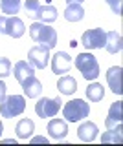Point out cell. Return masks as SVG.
Here are the masks:
<instances>
[{
	"label": "cell",
	"instance_id": "obj_25",
	"mask_svg": "<svg viewBox=\"0 0 123 146\" xmlns=\"http://www.w3.org/2000/svg\"><path fill=\"white\" fill-rule=\"evenodd\" d=\"M11 73V60L7 57H0V77H7Z\"/></svg>",
	"mask_w": 123,
	"mask_h": 146
},
{
	"label": "cell",
	"instance_id": "obj_26",
	"mask_svg": "<svg viewBox=\"0 0 123 146\" xmlns=\"http://www.w3.org/2000/svg\"><path fill=\"white\" fill-rule=\"evenodd\" d=\"M107 4L110 6L114 15H121V4H123V0H107Z\"/></svg>",
	"mask_w": 123,
	"mask_h": 146
},
{
	"label": "cell",
	"instance_id": "obj_15",
	"mask_svg": "<svg viewBox=\"0 0 123 146\" xmlns=\"http://www.w3.org/2000/svg\"><path fill=\"white\" fill-rule=\"evenodd\" d=\"M13 75H15V79L19 82H22V80L28 79V77L35 75V68L26 60H19L15 64V68H13Z\"/></svg>",
	"mask_w": 123,
	"mask_h": 146
},
{
	"label": "cell",
	"instance_id": "obj_7",
	"mask_svg": "<svg viewBox=\"0 0 123 146\" xmlns=\"http://www.w3.org/2000/svg\"><path fill=\"white\" fill-rule=\"evenodd\" d=\"M48 60H50V48L44 44H37L28 51V62L35 70H44L48 66Z\"/></svg>",
	"mask_w": 123,
	"mask_h": 146
},
{
	"label": "cell",
	"instance_id": "obj_12",
	"mask_svg": "<svg viewBox=\"0 0 123 146\" xmlns=\"http://www.w3.org/2000/svg\"><path fill=\"white\" fill-rule=\"evenodd\" d=\"M121 66H112L110 70L107 71V82L110 86V90L114 91L116 95H121L123 93V88H121Z\"/></svg>",
	"mask_w": 123,
	"mask_h": 146
},
{
	"label": "cell",
	"instance_id": "obj_9",
	"mask_svg": "<svg viewBox=\"0 0 123 146\" xmlns=\"http://www.w3.org/2000/svg\"><path fill=\"white\" fill-rule=\"evenodd\" d=\"M72 68V57L65 51H57L52 57V70L55 75H63V73H68Z\"/></svg>",
	"mask_w": 123,
	"mask_h": 146
},
{
	"label": "cell",
	"instance_id": "obj_28",
	"mask_svg": "<svg viewBox=\"0 0 123 146\" xmlns=\"http://www.w3.org/2000/svg\"><path fill=\"white\" fill-rule=\"evenodd\" d=\"M31 143H35V144H40V143H42V144H48V139H46V137H33V139H31Z\"/></svg>",
	"mask_w": 123,
	"mask_h": 146
},
{
	"label": "cell",
	"instance_id": "obj_23",
	"mask_svg": "<svg viewBox=\"0 0 123 146\" xmlns=\"http://www.w3.org/2000/svg\"><path fill=\"white\" fill-rule=\"evenodd\" d=\"M0 9L4 15L15 17L20 11V0H0Z\"/></svg>",
	"mask_w": 123,
	"mask_h": 146
},
{
	"label": "cell",
	"instance_id": "obj_27",
	"mask_svg": "<svg viewBox=\"0 0 123 146\" xmlns=\"http://www.w3.org/2000/svg\"><path fill=\"white\" fill-rule=\"evenodd\" d=\"M6 99V82H2L0 80V102Z\"/></svg>",
	"mask_w": 123,
	"mask_h": 146
},
{
	"label": "cell",
	"instance_id": "obj_24",
	"mask_svg": "<svg viewBox=\"0 0 123 146\" xmlns=\"http://www.w3.org/2000/svg\"><path fill=\"white\" fill-rule=\"evenodd\" d=\"M39 7H40V2H39V0H26V4H24V9H26V13H28L30 18H35Z\"/></svg>",
	"mask_w": 123,
	"mask_h": 146
},
{
	"label": "cell",
	"instance_id": "obj_21",
	"mask_svg": "<svg viewBox=\"0 0 123 146\" xmlns=\"http://www.w3.org/2000/svg\"><path fill=\"white\" fill-rule=\"evenodd\" d=\"M121 131H123V126L121 124H118L116 128H108V131H105V133L101 135V143H114V144H120L123 143V135H121Z\"/></svg>",
	"mask_w": 123,
	"mask_h": 146
},
{
	"label": "cell",
	"instance_id": "obj_16",
	"mask_svg": "<svg viewBox=\"0 0 123 146\" xmlns=\"http://www.w3.org/2000/svg\"><path fill=\"white\" fill-rule=\"evenodd\" d=\"M123 48V38H121V33H118V31H110V33H107V40H105V49H107L108 53H120Z\"/></svg>",
	"mask_w": 123,
	"mask_h": 146
},
{
	"label": "cell",
	"instance_id": "obj_31",
	"mask_svg": "<svg viewBox=\"0 0 123 146\" xmlns=\"http://www.w3.org/2000/svg\"><path fill=\"white\" fill-rule=\"evenodd\" d=\"M2 131H4V126H2V122H0V137H2Z\"/></svg>",
	"mask_w": 123,
	"mask_h": 146
},
{
	"label": "cell",
	"instance_id": "obj_8",
	"mask_svg": "<svg viewBox=\"0 0 123 146\" xmlns=\"http://www.w3.org/2000/svg\"><path fill=\"white\" fill-rule=\"evenodd\" d=\"M61 108H63V100L59 99V97H55V99L42 97V99H39L37 104H35V111H37V115L42 117V119L57 115V111Z\"/></svg>",
	"mask_w": 123,
	"mask_h": 146
},
{
	"label": "cell",
	"instance_id": "obj_5",
	"mask_svg": "<svg viewBox=\"0 0 123 146\" xmlns=\"http://www.w3.org/2000/svg\"><path fill=\"white\" fill-rule=\"evenodd\" d=\"M26 31L24 22L19 17H0V33L13 36V38H20Z\"/></svg>",
	"mask_w": 123,
	"mask_h": 146
},
{
	"label": "cell",
	"instance_id": "obj_10",
	"mask_svg": "<svg viewBox=\"0 0 123 146\" xmlns=\"http://www.w3.org/2000/svg\"><path fill=\"white\" fill-rule=\"evenodd\" d=\"M20 86H22L24 93L28 95L30 99H37L39 95L42 93V82H40L35 75H31V77H28L26 80H22Z\"/></svg>",
	"mask_w": 123,
	"mask_h": 146
},
{
	"label": "cell",
	"instance_id": "obj_4",
	"mask_svg": "<svg viewBox=\"0 0 123 146\" xmlns=\"http://www.w3.org/2000/svg\"><path fill=\"white\" fill-rule=\"evenodd\" d=\"M24 110H26V99L22 95H9L0 102V113L6 119L20 115Z\"/></svg>",
	"mask_w": 123,
	"mask_h": 146
},
{
	"label": "cell",
	"instance_id": "obj_22",
	"mask_svg": "<svg viewBox=\"0 0 123 146\" xmlns=\"http://www.w3.org/2000/svg\"><path fill=\"white\" fill-rule=\"evenodd\" d=\"M105 95V88L99 82H92L90 86H86V99L92 100V102H99Z\"/></svg>",
	"mask_w": 123,
	"mask_h": 146
},
{
	"label": "cell",
	"instance_id": "obj_13",
	"mask_svg": "<svg viewBox=\"0 0 123 146\" xmlns=\"http://www.w3.org/2000/svg\"><path fill=\"white\" fill-rule=\"evenodd\" d=\"M123 121V115H121V100L118 102H112L110 108H108V117L105 119V126L108 128H116L118 124H121Z\"/></svg>",
	"mask_w": 123,
	"mask_h": 146
},
{
	"label": "cell",
	"instance_id": "obj_11",
	"mask_svg": "<svg viewBox=\"0 0 123 146\" xmlns=\"http://www.w3.org/2000/svg\"><path fill=\"white\" fill-rule=\"evenodd\" d=\"M48 133L52 139H65L66 133H68V124L65 119H52V121L48 122Z\"/></svg>",
	"mask_w": 123,
	"mask_h": 146
},
{
	"label": "cell",
	"instance_id": "obj_20",
	"mask_svg": "<svg viewBox=\"0 0 123 146\" xmlns=\"http://www.w3.org/2000/svg\"><path fill=\"white\" fill-rule=\"evenodd\" d=\"M57 90L61 91L63 95H72V93H75V90H77V80L74 79V77H61L57 82Z\"/></svg>",
	"mask_w": 123,
	"mask_h": 146
},
{
	"label": "cell",
	"instance_id": "obj_19",
	"mask_svg": "<svg viewBox=\"0 0 123 146\" xmlns=\"http://www.w3.org/2000/svg\"><path fill=\"white\" fill-rule=\"evenodd\" d=\"M65 18L68 22H79V20H83L85 18V9L81 4H68L66 6V11H65Z\"/></svg>",
	"mask_w": 123,
	"mask_h": 146
},
{
	"label": "cell",
	"instance_id": "obj_17",
	"mask_svg": "<svg viewBox=\"0 0 123 146\" xmlns=\"http://www.w3.org/2000/svg\"><path fill=\"white\" fill-rule=\"evenodd\" d=\"M57 17H59V13H57V7H53V6H40L39 7V11H37V15H35V18H37L39 22H42V24H50V22H55L57 20Z\"/></svg>",
	"mask_w": 123,
	"mask_h": 146
},
{
	"label": "cell",
	"instance_id": "obj_6",
	"mask_svg": "<svg viewBox=\"0 0 123 146\" xmlns=\"http://www.w3.org/2000/svg\"><path fill=\"white\" fill-rule=\"evenodd\" d=\"M105 40H107V31L101 29V27L88 29L81 36V44L86 49H101V48H105Z\"/></svg>",
	"mask_w": 123,
	"mask_h": 146
},
{
	"label": "cell",
	"instance_id": "obj_18",
	"mask_svg": "<svg viewBox=\"0 0 123 146\" xmlns=\"http://www.w3.org/2000/svg\"><path fill=\"white\" fill-rule=\"evenodd\" d=\"M17 137L19 139H30V135L35 131V122L31 121V119H20L19 122H17Z\"/></svg>",
	"mask_w": 123,
	"mask_h": 146
},
{
	"label": "cell",
	"instance_id": "obj_2",
	"mask_svg": "<svg viewBox=\"0 0 123 146\" xmlns=\"http://www.w3.org/2000/svg\"><path fill=\"white\" fill-rule=\"evenodd\" d=\"M75 68L81 71V75L86 80H95L99 75V64L97 58L92 53H81L75 57Z\"/></svg>",
	"mask_w": 123,
	"mask_h": 146
},
{
	"label": "cell",
	"instance_id": "obj_14",
	"mask_svg": "<svg viewBox=\"0 0 123 146\" xmlns=\"http://www.w3.org/2000/svg\"><path fill=\"white\" fill-rule=\"evenodd\" d=\"M97 133H99V128L90 121L83 122V124L79 126V130H77V135H79V139L83 141V143H92L95 137H97Z\"/></svg>",
	"mask_w": 123,
	"mask_h": 146
},
{
	"label": "cell",
	"instance_id": "obj_3",
	"mask_svg": "<svg viewBox=\"0 0 123 146\" xmlns=\"http://www.w3.org/2000/svg\"><path fill=\"white\" fill-rule=\"evenodd\" d=\"M88 113H90V106L83 99H72L70 102H66L65 108H63L65 121H68V122H77V121H81V119L88 117Z\"/></svg>",
	"mask_w": 123,
	"mask_h": 146
},
{
	"label": "cell",
	"instance_id": "obj_30",
	"mask_svg": "<svg viewBox=\"0 0 123 146\" xmlns=\"http://www.w3.org/2000/svg\"><path fill=\"white\" fill-rule=\"evenodd\" d=\"M74 2H77V4H81L83 0H66V4H74Z\"/></svg>",
	"mask_w": 123,
	"mask_h": 146
},
{
	"label": "cell",
	"instance_id": "obj_29",
	"mask_svg": "<svg viewBox=\"0 0 123 146\" xmlns=\"http://www.w3.org/2000/svg\"><path fill=\"white\" fill-rule=\"evenodd\" d=\"M2 143H6V144H15V143H17V141H15V139H4V141H2Z\"/></svg>",
	"mask_w": 123,
	"mask_h": 146
},
{
	"label": "cell",
	"instance_id": "obj_1",
	"mask_svg": "<svg viewBox=\"0 0 123 146\" xmlns=\"http://www.w3.org/2000/svg\"><path fill=\"white\" fill-rule=\"evenodd\" d=\"M30 36H31L33 42L44 44V46H48L50 49L57 46V31L53 29L52 26L42 24V22H35V24L30 26Z\"/></svg>",
	"mask_w": 123,
	"mask_h": 146
}]
</instances>
